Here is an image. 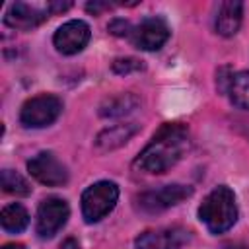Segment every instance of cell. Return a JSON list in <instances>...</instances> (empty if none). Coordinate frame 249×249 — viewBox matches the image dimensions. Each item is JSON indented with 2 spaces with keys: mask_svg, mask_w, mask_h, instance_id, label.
<instances>
[{
  "mask_svg": "<svg viewBox=\"0 0 249 249\" xmlns=\"http://www.w3.org/2000/svg\"><path fill=\"white\" fill-rule=\"evenodd\" d=\"M189 130L183 124L167 123L154 134L132 165L144 173H165L189 152Z\"/></svg>",
  "mask_w": 249,
  "mask_h": 249,
  "instance_id": "1",
  "label": "cell"
},
{
  "mask_svg": "<svg viewBox=\"0 0 249 249\" xmlns=\"http://www.w3.org/2000/svg\"><path fill=\"white\" fill-rule=\"evenodd\" d=\"M62 249H78V243H76L74 239H66V241L62 243Z\"/></svg>",
  "mask_w": 249,
  "mask_h": 249,
  "instance_id": "22",
  "label": "cell"
},
{
  "mask_svg": "<svg viewBox=\"0 0 249 249\" xmlns=\"http://www.w3.org/2000/svg\"><path fill=\"white\" fill-rule=\"evenodd\" d=\"M119 187L113 181H97L82 195V216L88 224L105 218L117 204Z\"/></svg>",
  "mask_w": 249,
  "mask_h": 249,
  "instance_id": "3",
  "label": "cell"
},
{
  "mask_svg": "<svg viewBox=\"0 0 249 249\" xmlns=\"http://www.w3.org/2000/svg\"><path fill=\"white\" fill-rule=\"evenodd\" d=\"M128 39H130V43L136 49H142V51H158L169 39V25L165 23V19L156 18V16H150V18H144L138 25L132 27Z\"/></svg>",
  "mask_w": 249,
  "mask_h": 249,
  "instance_id": "6",
  "label": "cell"
},
{
  "mask_svg": "<svg viewBox=\"0 0 249 249\" xmlns=\"http://www.w3.org/2000/svg\"><path fill=\"white\" fill-rule=\"evenodd\" d=\"M138 97L132 93H119L113 97L103 99V103L99 105V115L101 117H124L130 111H134L138 107Z\"/></svg>",
  "mask_w": 249,
  "mask_h": 249,
  "instance_id": "14",
  "label": "cell"
},
{
  "mask_svg": "<svg viewBox=\"0 0 249 249\" xmlns=\"http://www.w3.org/2000/svg\"><path fill=\"white\" fill-rule=\"evenodd\" d=\"M62 111V101L56 95L51 93H41L31 99H27L21 105L19 111V123L27 128H43L49 126L58 119Z\"/></svg>",
  "mask_w": 249,
  "mask_h": 249,
  "instance_id": "4",
  "label": "cell"
},
{
  "mask_svg": "<svg viewBox=\"0 0 249 249\" xmlns=\"http://www.w3.org/2000/svg\"><path fill=\"white\" fill-rule=\"evenodd\" d=\"M191 195H193V189L189 185L175 183V185H165V187L156 189V191L142 193L138 196V204L146 212H160V210H165L169 206L179 204L181 200L189 198Z\"/></svg>",
  "mask_w": 249,
  "mask_h": 249,
  "instance_id": "9",
  "label": "cell"
},
{
  "mask_svg": "<svg viewBox=\"0 0 249 249\" xmlns=\"http://www.w3.org/2000/svg\"><path fill=\"white\" fill-rule=\"evenodd\" d=\"M2 249H25V247L19 245V243H8V245H4Z\"/></svg>",
  "mask_w": 249,
  "mask_h": 249,
  "instance_id": "23",
  "label": "cell"
},
{
  "mask_svg": "<svg viewBox=\"0 0 249 249\" xmlns=\"http://www.w3.org/2000/svg\"><path fill=\"white\" fill-rule=\"evenodd\" d=\"M109 31L113 35H119V37H130V31H132V25L124 19H113L109 23Z\"/></svg>",
  "mask_w": 249,
  "mask_h": 249,
  "instance_id": "19",
  "label": "cell"
},
{
  "mask_svg": "<svg viewBox=\"0 0 249 249\" xmlns=\"http://www.w3.org/2000/svg\"><path fill=\"white\" fill-rule=\"evenodd\" d=\"M107 8H111V4H99V2H95V4H88L86 6V10L88 12H93V14H97L101 10H107Z\"/></svg>",
  "mask_w": 249,
  "mask_h": 249,
  "instance_id": "20",
  "label": "cell"
},
{
  "mask_svg": "<svg viewBox=\"0 0 249 249\" xmlns=\"http://www.w3.org/2000/svg\"><path fill=\"white\" fill-rule=\"evenodd\" d=\"M226 93H230V99L233 105L241 109H249V70L231 74Z\"/></svg>",
  "mask_w": 249,
  "mask_h": 249,
  "instance_id": "16",
  "label": "cell"
},
{
  "mask_svg": "<svg viewBox=\"0 0 249 249\" xmlns=\"http://www.w3.org/2000/svg\"><path fill=\"white\" fill-rule=\"evenodd\" d=\"M189 237L191 235L185 228H163L140 233L134 243L136 249H181Z\"/></svg>",
  "mask_w": 249,
  "mask_h": 249,
  "instance_id": "10",
  "label": "cell"
},
{
  "mask_svg": "<svg viewBox=\"0 0 249 249\" xmlns=\"http://www.w3.org/2000/svg\"><path fill=\"white\" fill-rule=\"evenodd\" d=\"M70 6H72L70 2H64V4H60V2H58V4H49V10H47V12H64V10H68Z\"/></svg>",
  "mask_w": 249,
  "mask_h": 249,
  "instance_id": "21",
  "label": "cell"
},
{
  "mask_svg": "<svg viewBox=\"0 0 249 249\" xmlns=\"http://www.w3.org/2000/svg\"><path fill=\"white\" fill-rule=\"evenodd\" d=\"M91 37V31H89V25L82 19H70L66 23H62L54 37H53V43L56 47L58 53L62 54H76L80 51H84V47L88 45Z\"/></svg>",
  "mask_w": 249,
  "mask_h": 249,
  "instance_id": "8",
  "label": "cell"
},
{
  "mask_svg": "<svg viewBox=\"0 0 249 249\" xmlns=\"http://www.w3.org/2000/svg\"><path fill=\"white\" fill-rule=\"evenodd\" d=\"M138 130V124L128 123V124H115L111 128H105L103 132H99L97 140H95V148L99 152H109L115 150L119 146H123L124 142H128V138Z\"/></svg>",
  "mask_w": 249,
  "mask_h": 249,
  "instance_id": "13",
  "label": "cell"
},
{
  "mask_svg": "<svg viewBox=\"0 0 249 249\" xmlns=\"http://www.w3.org/2000/svg\"><path fill=\"white\" fill-rule=\"evenodd\" d=\"M27 171L47 187H60L68 181L66 165L53 152H39L27 161Z\"/></svg>",
  "mask_w": 249,
  "mask_h": 249,
  "instance_id": "7",
  "label": "cell"
},
{
  "mask_svg": "<svg viewBox=\"0 0 249 249\" xmlns=\"http://www.w3.org/2000/svg\"><path fill=\"white\" fill-rule=\"evenodd\" d=\"M0 183H2L4 193H10V195L27 196V195L31 193L29 183H27L18 171H12V169H2V173H0Z\"/></svg>",
  "mask_w": 249,
  "mask_h": 249,
  "instance_id": "17",
  "label": "cell"
},
{
  "mask_svg": "<svg viewBox=\"0 0 249 249\" xmlns=\"http://www.w3.org/2000/svg\"><path fill=\"white\" fill-rule=\"evenodd\" d=\"M198 218L212 233L228 231L237 220V206L231 189L220 185L212 193H208L198 208Z\"/></svg>",
  "mask_w": 249,
  "mask_h": 249,
  "instance_id": "2",
  "label": "cell"
},
{
  "mask_svg": "<svg viewBox=\"0 0 249 249\" xmlns=\"http://www.w3.org/2000/svg\"><path fill=\"white\" fill-rule=\"evenodd\" d=\"M0 224H2L4 231H8V233H19V231H23L27 228L29 214H27V210L21 204L14 202V204H8V206L2 208Z\"/></svg>",
  "mask_w": 249,
  "mask_h": 249,
  "instance_id": "15",
  "label": "cell"
},
{
  "mask_svg": "<svg viewBox=\"0 0 249 249\" xmlns=\"http://www.w3.org/2000/svg\"><path fill=\"white\" fill-rule=\"evenodd\" d=\"M49 18V12L37 10L35 6H29L25 2H14L6 16H4V23L12 29H33L39 23H43Z\"/></svg>",
  "mask_w": 249,
  "mask_h": 249,
  "instance_id": "11",
  "label": "cell"
},
{
  "mask_svg": "<svg viewBox=\"0 0 249 249\" xmlns=\"http://www.w3.org/2000/svg\"><path fill=\"white\" fill-rule=\"evenodd\" d=\"M241 18H243V4L241 2H222L218 6V14H216V21L214 27L220 35L224 37H231L237 33L239 25H241Z\"/></svg>",
  "mask_w": 249,
  "mask_h": 249,
  "instance_id": "12",
  "label": "cell"
},
{
  "mask_svg": "<svg viewBox=\"0 0 249 249\" xmlns=\"http://www.w3.org/2000/svg\"><path fill=\"white\" fill-rule=\"evenodd\" d=\"M68 214H70V208L64 198H58V196L45 198L37 208L35 230H37L39 237H43V239L53 237L66 224Z\"/></svg>",
  "mask_w": 249,
  "mask_h": 249,
  "instance_id": "5",
  "label": "cell"
},
{
  "mask_svg": "<svg viewBox=\"0 0 249 249\" xmlns=\"http://www.w3.org/2000/svg\"><path fill=\"white\" fill-rule=\"evenodd\" d=\"M111 68H113V72H117V74H130V72L142 70L144 64H142V60H138V58L126 56V58H117Z\"/></svg>",
  "mask_w": 249,
  "mask_h": 249,
  "instance_id": "18",
  "label": "cell"
}]
</instances>
